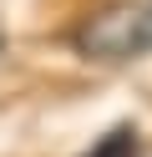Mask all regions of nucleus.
I'll return each instance as SVG.
<instances>
[{"label":"nucleus","instance_id":"2","mask_svg":"<svg viewBox=\"0 0 152 157\" xmlns=\"http://www.w3.org/2000/svg\"><path fill=\"white\" fill-rule=\"evenodd\" d=\"M137 152H142V142H137V127H132V122H122L117 132H107V137H101V142L91 147L86 157H137Z\"/></svg>","mask_w":152,"mask_h":157},{"label":"nucleus","instance_id":"1","mask_svg":"<svg viewBox=\"0 0 152 157\" xmlns=\"http://www.w3.org/2000/svg\"><path fill=\"white\" fill-rule=\"evenodd\" d=\"M81 56L91 61H127V56L152 51V0L147 5H111V10H96L76 36H71Z\"/></svg>","mask_w":152,"mask_h":157}]
</instances>
